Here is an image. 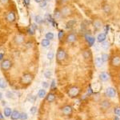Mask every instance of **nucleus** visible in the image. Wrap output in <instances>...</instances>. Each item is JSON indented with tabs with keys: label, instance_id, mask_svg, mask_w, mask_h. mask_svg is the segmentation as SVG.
Here are the masks:
<instances>
[{
	"label": "nucleus",
	"instance_id": "nucleus-1",
	"mask_svg": "<svg viewBox=\"0 0 120 120\" xmlns=\"http://www.w3.org/2000/svg\"><path fill=\"white\" fill-rule=\"evenodd\" d=\"M67 58V54L66 51L63 48H59L57 51V54H56V60L58 63H62L63 61H64Z\"/></svg>",
	"mask_w": 120,
	"mask_h": 120
},
{
	"label": "nucleus",
	"instance_id": "nucleus-2",
	"mask_svg": "<svg viewBox=\"0 0 120 120\" xmlns=\"http://www.w3.org/2000/svg\"><path fill=\"white\" fill-rule=\"evenodd\" d=\"M0 67L3 71H8L12 67V63L9 59H3L0 63Z\"/></svg>",
	"mask_w": 120,
	"mask_h": 120
},
{
	"label": "nucleus",
	"instance_id": "nucleus-3",
	"mask_svg": "<svg viewBox=\"0 0 120 120\" xmlns=\"http://www.w3.org/2000/svg\"><path fill=\"white\" fill-rule=\"evenodd\" d=\"M79 93H80V89H79L78 86H72L71 88L69 89L68 95L72 98H76L79 94Z\"/></svg>",
	"mask_w": 120,
	"mask_h": 120
},
{
	"label": "nucleus",
	"instance_id": "nucleus-4",
	"mask_svg": "<svg viewBox=\"0 0 120 120\" xmlns=\"http://www.w3.org/2000/svg\"><path fill=\"white\" fill-rule=\"evenodd\" d=\"M32 79H33V75L26 73V74L23 75L22 77L21 78V82L23 84H29L32 81Z\"/></svg>",
	"mask_w": 120,
	"mask_h": 120
},
{
	"label": "nucleus",
	"instance_id": "nucleus-5",
	"mask_svg": "<svg viewBox=\"0 0 120 120\" xmlns=\"http://www.w3.org/2000/svg\"><path fill=\"white\" fill-rule=\"evenodd\" d=\"M105 94L106 96H107L109 98H114L116 95V90L114 87H108L106 88Z\"/></svg>",
	"mask_w": 120,
	"mask_h": 120
},
{
	"label": "nucleus",
	"instance_id": "nucleus-6",
	"mask_svg": "<svg viewBox=\"0 0 120 120\" xmlns=\"http://www.w3.org/2000/svg\"><path fill=\"white\" fill-rule=\"evenodd\" d=\"M16 19V16H15V12L13 11H9L8 13L7 14V16H6V20L7 21L10 23H12L14 22Z\"/></svg>",
	"mask_w": 120,
	"mask_h": 120
},
{
	"label": "nucleus",
	"instance_id": "nucleus-7",
	"mask_svg": "<svg viewBox=\"0 0 120 120\" xmlns=\"http://www.w3.org/2000/svg\"><path fill=\"white\" fill-rule=\"evenodd\" d=\"M111 65L115 67H120V56H119V55L114 56V57L111 59Z\"/></svg>",
	"mask_w": 120,
	"mask_h": 120
},
{
	"label": "nucleus",
	"instance_id": "nucleus-8",
	"mask_svg": "<svg viewBox=\"0 0 120 120\" xmlns=\"http://www.w3.org/2000/svg\"><path fill=\"white\" fill-rule=\"evenodd\" d=\"M85 38H86V41L88 43V45L90 46H92L94 44V42H95V38H94L93 36H91L89 34H86L85 35Z\"/></svg>",
	"mask_w": 120,
	"mask_h": 120
},
{
	"label": "nucleus",
	"instance_id": "nucleus-9",
	"mask_svg": "<svg viewBox=\"0 0 120 120\" xmlns=\"http://www.w3.org/2000/svg\"><path fill=\"white\" fill-rule=\"evenodd\" d=\"M72 111H73L72 107H71V106H69V105L63 106V109H62V112H63V115H71Z\"/></svg>",
	"mask_w": 120,
	"mask_h": 120
},
{
	"label": "nucleus",
	"instance_id": "nucleus-10",
	"mask_svg": "<svg viewBox=\"0 0 120 120\" xmlns=\"http://www.w3.org/2000/svg\"><path fill=\"white\" fill-rule=\"evenodd\" d=\"M71 8L69 7H63L61 10V13H62V16L63 17H67L71 15Z\"/></svg>",
	"mask_w": 120,
	"mask_h": 120
},
{
	"label": "nucleus",
	"instance_id": "nucleus-11",
	"mask_svg": "<svg viewBox=\"0 0 120 120\" xmlns=\"http://www.w3.org/2000/svg\"><path fill=\"white\" fill-rule=\"evenodd\" d=\"M100 106H101V107L102 108V109L106 110V109H109V108L111 107V102H110V101L105 99V100H102V101L101 102Z\"/></svg>",
	"mask_w": 120,
	"mask_h": 120
},
{
	"label": "nucleus",
	"instance_id": "nucleus-12",
	"mask_svg": "<svg viewBox=\"0 0 120 120\" xmlns=\"http://www.w3.org/2000/svg\"><path fill=\"white\" fill-rule=\"evenodd\" d=\"M76 41V35H75V34H69L68 35H67V42H68V43H73V42H75Z\"/></svg>",
	"mask_w": 120,
	"mask_h": 120
},
{
	"label": "nucleus",
	"instance_id": "nucleus-13",
	"mask_svg": "<svg viewBox=\"0 0 120 120\" xmlns=\"http://www.w3.org/2000/svg\"><path fill=\"white\" fill-rule=\"evenodd\" d=\"M14 40L16 44H22L24 42V37H23L22 34H17L15 37Z\"/></svg>",
	"mask_w": 120,
	"mask_h": 120
},
{
	"label": "nucleus",
	"instance_id": "nucleus-14",
	"mask_svg": "<svg viewBox=\"0 0 120 120\" xmlns=\"http://www.w3.org/2000/svg\"><path fill=\"white\" fill-rule=\"evenodd\" d=\"M98 77H99L100 80L102 81V82H106L109 79V75L106 72H101L98 75Z\"/></svg>",
	"mask_w": 120,
	"mask_h": 120
},
{
	"label": "nucleus",
	"instance_id": "nucleus-15",
	"mask_svg": "<svg viewBox=\"0 0 120 120\" xmlns=\"http://www.w3.org/2000/svg\"><path fill=\"white\" fill-rule=\"evenodd\" d=\"M19 116H20V113H19L18 111L15 110V111H13L12 113H11V120H18L19 119Z\"/></svg>",
	"mask_w": 120,
	"mask_h": 120
},
{
	"label": "nucleus",
	"instance_id": "nucleus-16",
	"mask_svg": "<svg viewBox=\"0 0 120 120\" xmlns=\"http://www.w3.org/2000/svg\"><path fill=\"white\" fill-rule=\"evenodd\" d=\"M106 38V36L105 33H100V34H98L97 36V41L98 42H102L105 41Z\"/></svg>",
	"mask_w": 120,
	"mask_h": 120
},
{
	"label": "nucleus",
	"instance_id": "nucleus-17",
	"mask_svg": "<svg viewBox=\"0 0 120 120\" xmlns=\"http://www.w3.org/2000/svg\"><path fill=\"white\" fill-rule=\"evenodd\" d=\"M46 99L47 102H52L55 100V94H53V93H49L47 94V96H46Z\"/></svg>",
	"mask_w": 120,
	"mask_h": 120
},
{
	"label": "nucleus",
	"instance_id": "nucleus-18",
	"mask_svg": "<svg viewBox=\"0 0 120 120\" xmlns=\"http://www.w3.org/2000/svg\"><path fill=\"white\" fill-rule=\"evenodd\" d=\"M76 24V21L75 20H69L66 24V27L67 29H72Z\"/></svg>",
	"mask_w": 120,
	"mask_h": 120
},
{
	"label": "nucleus",
	"instance_id": "nucleus-19",
	"mask_svg": "<svg viewBox=\"0 0 120 120\" xmlns=\"http://www.w3.org/2000/svg\"><path fill=\"white\" fill-rule=\"evenodd\" d=\"M94 62H95V64L97 67H101L103 65V61H102L101 57H96L95 59H94Z\"/></svg>",
	"mask_w": 120,
	"mask_h": 120
},
{
	"label": "nucleus",
	"instance_id": "nucleus-20",
	"mask_svg": "<svg viewBox=\"0 0 120 120\" xmlns=\"http://www.w3.org/2000/svg\"><path fill=\"white\" fill-rule=\"evenodd\" d=\"M61 17H63L61 11H59V9L55 10V12H54V18H55V19H59Z\"/></svg>",
	"mask_w": 120,
	"mask_h": 120
},
{
	"label": "nucleus",
	"instance_id": "nucleus-21",
	"mask_svg": "<svg viewBox=\"0 0 120 120\" xmlns=\"http://www.w3.org/2000/svg\"><path fill=\"white\" fill-rule=\"evenodd\" d=\"M102 26V23L101 21L99 20H95L94 22V27L96 29V30H99Z\"/></svg>",
	"mask_w": 120,
	"mask_h": 120
},
{
	"label": "nucleus",
	"instance_id": "nucleus-22",
	"mask_svg": "<svg viewBox=\"0 0 120 120\" xmlns=\"http://www.w3.org/2000/svg\"><path fill=\"white\" fill-rule=\"evenodd\" d=\"M12 113L11 111V109L10 107H5L4 108V111H3V114L6 117H11V115Z\"/></svg>",
	"mask_w": 120,
	"mask_h": 120
},
{
	"label": "nucleus",
	"instance_id": "nucleus-23",
	"mask_svg": "<svg viewBox=\"0 0 120 120\" xmlns=\"http://www.w3.org/2000/svg\"><path fill=\"white\" fill-rule=\"evenodd\" d=\"M41 45L42 47H47L50 45V40L47 38H43L41 41Z\"/></svg>",
	"mask_w": 120,
	"mask_h": 120
},
{
	"label": "nucleus",
	"instance_id": "nucleus-24",
	"mask_svg": "<svg viewBox=\"0 0 120 120\" xmlns=\"http://www.w3.org/2000/svg\"><path fill=\"white\" fill-rule=\"evenodd\" d=\"M46 90H44V89H40V90H38V96L40 98H43L46 96Z\"/></svg>",
	"mask_w": 120,
	"mask_h": 120
},
{
	"label": "nucleus",
	"instance_id": "nucleus-25",
	"mask_svg": "<svg viewBox=\"0 0 120 120\" xmlns=\"http://www.w3.org/2000/svg\"><path fill=\"white\" fill-rule=\"evenodd\" d=\"M82 55L85 59H90L91 57V52H90V50H86V51H83Z\"/></svg>",
	"mask_w": 120,
	"mask_h": 120
},
{
	"label": "nucleus",
	"instance_id": "nucleus-26",
	"mask_svg": "<svg viewBox=\"0 0 120 120\" xmlns=\"http://www.w3.org/2000/svg\"><path fill=\"white\" fill-rule=\"evenodd\" d=\"M7 86V82L5 81V79L3 78H0V88L5 89Z\"/></svg>",
	"mask_w": 120,
	"mask_h": 120
},
{
	"label": "nucleus",
	"instance_id": "nucleus-27",
	"mask_svg": "<svg viewBox=\"0 0 120 120\" xmlns=\"http://www.w3.org/2000/svg\"><path fill=\"white\" fill-rule=\"evenodd\" d=\"M34 20H35V22L37 23V24H42V23L43 22V19H42L40 15H36V16L34 17Z\"/></svg>",
	"mask_w": 120,
	"mask_h": 120
},
{
	"label": "nucleus",
	"instance_id": "nucleus-28",
	"mask_svg": "<svg viewBox=\"0 0 120 120\" xmlns=\"http://www.w3.org/2000/svg\"><path fill=\"white\" fill-rule=\"evenodd\" d=\"M46 58H47L48 60H50V61H51L52 59L55 58V53H54V51H49L47 53V55H46Z\"/></svg>",
	"mask_w": 120,
	"mask_h": 120
},
{
	"label": "nucleus",
	"instance_id": "nucleus-29",
	"mask_svg": "<svg viewBox=\"0 0 120 120\" xmlns=\"http://www.w3.org/2000/svg\"><path fill=\"white\" fill-rule=\"evenodd\" d=\"M54 37H55V34H54L52 32H47L45 35V38H47V39H49V40L54 39Z\"/></svg>",
	"mask_w": 120,
	"mask_h": 120
},
{
	"label": "nucleus",
	"instance_id": "nucleus-30",
	"mask_svg": "<svg viewBox=\"0 0 120 120\" xmlns=\"http://www.w3.org/2000/svg\"><path fill=\"white\" fill-rule=\"evenodd\" d=\"M27 119H28L27 114L25 113V112H22V113H20V116H19V119H21V120H26Z\"/></svg>",
	"mask_w": 120,
	"mask_h": 120
},
{
	"label": "nucleus",
	"instance_id": "nucleus-31",
	"mask_svg": "<svg viewBox=\"0 0 120 120\" xmlns=\"http://www.w3.org/2000/svg\"><path fill=\"white\" fill-rule=\"evenodd\" d=\"M101 58H102V61H103V63H106V62H107V60L109 59V55L106 53H102L101 55Z\"/></svg>",
	"mask_w": 120,
	"mask_h": 120
},
{
	"label": "nucleus",
	"instance_id": "nucleus-32",
	"mask_svg": "<svg viewBox=\"0 0 120 120\" xmlns=\"http://www.w3.org/2000/svg\"><path fill=\"white\" fill-rule=\"evenodd\" d=\"M101 46L102 47V49H104V50H107L108 48H109V42H106V41L102 42V45H101Z\"/></svg>",
	"mask_w": 120,
	"mask_h": 120
},
{
	"label": "nucleus",
	"instance_id": "nucleus-33",
	"mask_svg": "<svg viewBox=\"0 0 120 120\" xmlns=\"http://www.w3.org/2000/svg\"><path fill=\"white\" fill-rule=\"evenodd\" d=\"M51 75H52V72L50 70H46L45 71V73H44V76H45L46 79H50Z\"/></svg>",
	"mask_w": 120,
	"mask_h": 120
},
{
	"label": "nucleus",
	"instance_id": "nucleus-34",
	"mask_svg": "<svg viewBox=\"0 0 120 120\" xmlns=\"http://www.w3.org/2000/svg\"><path fill=\"white\" fill-rule=\"evenodd\" d=\"M114 113L115 114V115L120 117V107H115L114 109Z\"/></svg>",
	"mask_w": 120,
	"mask_h": 120
},
{
	"label": "nucleus",
	"instance_id": "nucleus-35",
	"mask_svg": "<svg viewBox=\"0 0 120 120\" xmlns=\"http://www.w3.org/2000/svg\"><path fill=\"white\" fill-rule=\"evenodd\" d=\"M30 114H32V115H34V114L37 112V107H36V106H32V107L30 109Z\"/></svg>",
	"mask_w": 120,
	"mask_h": 120
},
{
	"label": "nucleus",
	"instance_id": "nucleus-36",
	"mask_svg": "<svg viewBox=\"0 0 120 120\" xmlns=\"http://www.w3.org/2000/svg\"><path fill=\"white\" fill-rule=\"evenodd\" d=\"M63 36H64V31H63V30H59V34H58V37H59V39H62V38H63Z\"/></svg>",
	"mask_w": 120,
	"mask_h": 120
},
{
	"label": "nucleus",
	"instance_id": "nucleus-37",
	"mask_svg": "<svg viewBox=\"0 0 120 120\" xmlns=\"http://www.w3.org/2000/svg\"><path fill=\"white\" fill-rule=\"evenodd\" d=\"M46 6V0H43L42 2H41V3H39V7H41V8H43V7H45Z\"/></svg>",
	"mask_w": 120,
	"mask_h": 120
},
{
	"label": "nucleus",
	"instance_id": "nucleus-38",
	"mask_svg": "<svg viewBox=\"0 0 120 120\" xmlns=\"http://www.w3.org/2000/svg\"><path fill=\"white\" fill-rule=\"evenodd\" d=\"M42 87H43V89H46V88L49 87V84H48V82H42Z\"/></svg>",
	"mask_w": 120,
	"mask_h": 120
},
{
	"label": "nucleus",
	"instance_id": "nucleus-39",
	"mask_svg": "<svg viewBox=\"0 0 120 120\" xmlns=\"http://www.w3.org/2000/svg\"><path fill=\"white\" fill-rule=\"evenodd\" d=\"M56 88V83H55V80H52V82L51 84V89L54 90V89Z\"/></svg>",
	"mask_w": 120,
	"mask_h": 120
},
{
	"label": "nucleus",
	"instance_id": "nucleus-40",
	"mask_svg": "<svg viewBox=\"0 0 120 120\" xmlns=\"http://www.w3.org/2000/svg\"><path fill=\"white\" fill-rule=\"evenodd\" d=\"M9 2V0H0V3H2V4L5 5V4H7Z\"/></svg>",
	"mask_w": 120,
	"mask_h": 120
},
{
	"label": "nucleus",
	"instance_id": "nucleus-41",
	"mask_svg": "<svg viewBox=\"0 0 120 120\" xmlns=\"http://www.w3.org/2000/svg\"><path fill=\"white\" fill-rule=\"evenodd\" d=\"M92 93H93V90H92L91 87L90 86V87H89V89L87 90V94H88V95H90V94H91Z\"/></svg>",
	"mask_w": 120,
	"mask_h": 120
},
{
	"label": "nucleus",
	"instance_id": "nucleus-42",
	"mask_svg": "<svg viewBox=\"0 0 120 120\" xmlns=\"http://www.w3.org/2000/svg\"><path fill=\"white\" fill-rule=\"evenodd\" d=\"M109 28H110L109 25H106V26H105V33H106V34H107L108 30H109Z\"/></svg>",
	"mask_w": 120,
	"mask_h": 120
},
{
	"label": "nucleus",
	"instance_id": "nucleus-43",
	"mask_svg": "<svg viewBox=\"0 0 120 120\" xmlns=\"http://www.w3.org/2000/svg\"><path fill=\"white\" fill-rule=\"evenodd\" d=\"M114 120H120V118H119V116H117V115H115V117H114Z\"/></svg>",
	"mask_w": 120,
	"mask_h": 120
},
{
	"label": "nucleus",
	"instance_id": "nucleus-44",
	"mask_svg": "<svg viewBox=\"0 0 120 120\" xmlns=\"http://www.w3.org/2000/svg\"><path fill=\"white\" fill-rule=\"evenodd\" d=\"M34 1L35 2V3H40L41 2L43 1V0H34Z\"/></svg>",
	"mask_w": 120,
	"mask_h": 120
},
{
	"label": "nucleus",
	"instance_id": "nucleus-45",
	"mask_svg": "<svg viewBox=\"0 0 120 120\" xmlns=\"http://www.w3.org/2000/svg\"><path fill=\"white\" fill-rule=\"evenodd\" d=\"M3 118H4V117H3V115H2V113H0V120H3Z\"/></svg>",
	"mask_w": 120,
	"mask_h": 120
},
{
	"label": "nucleus",
	"instance_id": "nucleus-46",
	"mask_svg": "<svg viewBox=\"0 0 120 120\" xmlns=\"http://www.w3.org/2000/svg\"><path fill=\"white\" fill-rule=\"evenodd\" d=\"M2 98H3V94H2V93L0 92V100H1Z\"/></svg>",
	"mask_w": 120,
	"mask_h": 120
},
{
	"label": "nucleus",
	"instance_id": "nucleus-47",
	"mask_svg": "<svg viewBox=\"0 0 120 120\" xmlns=\"http://www.w3.org/2000/svg\"><path fill=\"white\" fill-rule=\"evenodd\" d=\"M25 3H26V5L29 4V0H25Z\"/></svg>",
	"mask_w": 120,
	"mask_h": 120
},
{
	"label": "nucleus",
	"instance_id": "nucleus-48",
	"mask_svg": "<svg viewBox=\"0 0 120 120\" xmlns=\"http://www.w3.org/2000/svg\"><path fill=\"white\" fill-rule=\"evenodd\" d=\"M2 104H3V106L6 105V102L5 101H3V102H2Z\"/></svg>",
	"mask_w": 120,
	"mask_h": 120
},
{
	"label": "nucleus",
	"instance_id": "nucleus-49",
	"mask_svg": "<svg viewBox=\"0 0 120 120\" xmlns=\"http://www.w3.org/2000/svg\"><path fill=\"white\" fill-rule=\"evenodd\" d=\"M0 60H3V55H0Z\"/></svg>",
	"mask_w": 120,
	"mask_h": 120
},
{
	"label": "nucleus",
	"instance_id": "nucleus-50",
	"mask_svg": "<svg viewBox=\"0 0 120 120\" xmlns=\"http://www.w3.org/2000/svg\"><path fill=\"white\" fill-rule=\"evenodd\" d=\"M46 2H48V1H50V0H46Z\"/></svg>",
	"mask_w": 120,
	"mask_h": 120
},
{
	"label": "nucleus",
	"instance_id": "nucleus-51",
	"mask_svg": "<svg viewBox=\"0 0 120 120\" xmlns=\"http://www.w3.org/2000/svg\"><path fill=\"white\" fill-rule=\"evenodd\" d=\"M56 1H57V2H59V0H56Z\"/></svg>",
	"mask_w": 120,
	"mask_h": 120
},
{
	"label": "nucleus",
	"instance_id": "nucleus-52",
	"mask_svg": "<svg viewBox=\"0 0 120 120\" xmlns=\"http://www.w3.org/2000/svg\"><path fill=\"white\" fill-rule=\"evenodd\" d=\"M119 38H120V35H119Z\"/></svg>",
	"mask_w": 120,
	"mask_h": 120
},
{
	"label": "nucleus",
	"instance_id": "nucleus-53",
	"mask_svg": "<svg viewBox=\"0 0 120 120\" xmlns=\"http://www.w3.org/2000/svg\"><path fill=\"white\" fill-rule=\"evenodd\" d=\"M119 79H120V77H119Z\"/></svg>",
	"mask_w": 120,
	"mask_h": 120
}]
</instances>
